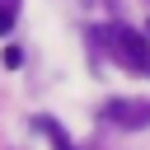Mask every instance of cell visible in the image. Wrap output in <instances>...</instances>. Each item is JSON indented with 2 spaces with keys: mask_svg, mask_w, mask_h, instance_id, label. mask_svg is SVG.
I'll return each mask as SVG.
<instances>
[{
  "mask_svg": "<svg viewBox=\"0 0 150 150\" xmlns=\"http://www.w3.org/2000/svg\"><path fill=\"white\" fill-rule=\"evenodd\" d=\"M0 61L14 70V66H23V52H19V47H5V56H0Z\"/></svg>",
  "mask_w": 150,
  "mask_h": 150,
  "instance_id": "cell-4",
  "label": "cell"
},
{
  "mask_svg": "<svg viewBox=\"0 0 150 150\" xmlns=\"http://www.w3.org/2000/svg\"><path fill=\"white\" fill-rule=\"evenodd\" d=\"M14 9H19V0H0V38L14 28Z\"/></svg>",
  "mask_w": 150,
  "mask_h": 150,
  "instance_id": "cell-3",
  "label": "cell"
},
{
  "mask_svg": "<svg viewBox=\"0 0 150 150\" xmlns=\"http://www.w3.org/2000/svg\"><path fill=\"white\" fill-rule=\"evenodd\" d=\"M108 117L117 122V127H150V103L145 98H136V103H127V98H117V103H108Z\"/></svg>",
  "mask_w": 150,
  "mask_h": 150,
  "instance_id": "cell-2",
  "label": "cell"
},
{
  "mask_svg": "<svg viewBox=\"0 0 150 150\" xmlns=\"http://www.w3.org/2000/svg\"><path fill=\"white\" fill-rule=\"evenodd\" d=\"M108 42H112V52H117V61H127V66H136V70H145V66H150V42H145L141 33H131V28H122V33H112Z\"/></svg>",
  "mask_w": 150,
  "mask_h": 150,
  "instance_id": "cell-1",
  "label": "cell"
}]
</instances>
